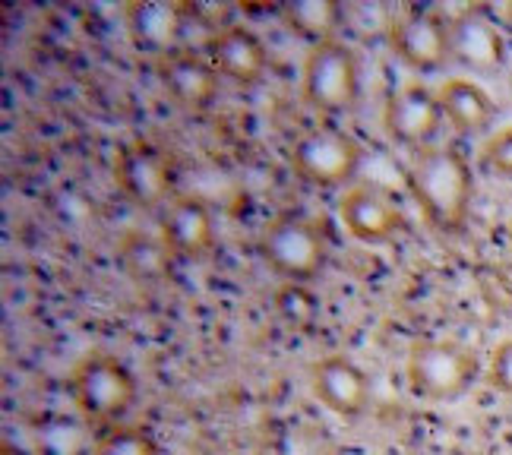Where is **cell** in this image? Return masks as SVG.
<instances>
[{
  "label": "cell",
  "instance_id": "cell-1",
  "mask_svg": "<svg viewBox=\"0 0 512 455\" xmlns=\"http://www.w3.org/2000/svg\"><path fill=\"white\" fill-rule=\"evenodd\" d=\"M424 219L443 234H462L475 203V171L459 146H427L405 171Z\"/></svg>",
  "mask_w": 512,
  "mask_h": 455
},
{
  "label": "cell",
  "instance_id": "cell-2",
  "mask_svg": "<svg viewBox=\"0 0 512 455\" xmlns=\"http://www.w3.org/2000/svg\"><path fill=\"white\" fill-rule=\"evenodd\" d=\"M70 392L80 414L95 427L124 424L130 408L136 405V377L130 367L108 351H89L70 373Z\"/></svg>",
  "mask_w": 512,
  "mask_h": 455
},
{
  "label": "cell",
  "instance_id": "cell-3",
  "mask_svg": "<svg viewBox=\"0 0 512 455\" xmlns=\"http://www.w3.org/2000/svg\"><path fill=\"white\" fill-rule=\"evenodd\" d=\"M481 377L478 354L462 342L424 339L405 358V380L411 392L427 402H456L471 392Z\"/></svg>",
  "mask_w": 512,
  "mask_h": 455
},
{
  "label": "cell",
  "instance_id": "cell-4",
  "mask_svg": "<svg viewBox=\"0 0 512 455\" xmlns=\"http://www.w3.org/2000/svg\"><path fill=\"white\" fill-rule=\"evenodd\" d=\"M263 263L294 285L317 279L326 263V234L320 222L301 212H279L260 231Z\"/></svg>",
  "mask_w": 512,
  "mask_h": 455
},
{
  "label": "cell",
  "instance_id": "cell-5",
  "mask_svg": "<svg viewBox=\"0 0 512 455\" xmlns=\"http://www.w3.org/2000/svg\"><path fill=\"white\" fill-rule=\"evenodd\" d=\"M301 92L323 114H345L361 98L358 54L342 38L310 45L301 67Z\"/></svg>",
  "mask_w": 512,
  "mask_h": 455
},
{
  "label": "cell",
  "instance_id": "cell-6",
  "mask_svg": "<svg viewBox=\"0 0 512 455\" xmlns=\"http://www.w3.org/2000/svg\"><path fill=\"white\" fill-rule=\"evenodd\" d=\"M364 149L339 127H310L291 143L288 162L313 187H345L361 171Z\"/></svg>",
  "mask_w": 512,
  "mask_h": 455
},
{
  "label": "cell",
  "instance_id": "cell-7",
  "mask_svg": "<svg viewBox=\"0 0 512 455\" xmlns=\"http://www.w3.org/2000/svg\"><path fill=\"white\" fill-rule=\"evenodd\" d=\"M389 51L415 73H437L452 57L449 19L430 7H408L392 16Z\"/></svg>",
  "mask_w": 512,
  "mask_h": 455
},
{
  "label": "cell",
  "instance_id": "cell-8",
  "mask_svg": "<svg viewBox=\"0 0 512 455\" xmlns=\"http://www.w3.org/2000/svg\"><path fill=\"white\" fill-rule=\"evenodd\" d=\"M443 105L440 95L430 86L411 79V83L389 92L383 105V130L396 146L408 149H427L443 127Z\"/></svg>",
  "mask_w": 512,
  "mask_h": 455
},
{
  "label": "cell",
  "instance_id": "cell-9",
  "mask_svg": "<svg viewBox=\"0 0 512 455\" xmlns=\"http://www.w3.org/2000/svg\"><path fill=\"white\" fill-rule=\"evenodd\" d=\"M114 181L136 206L143 209H155L162 203L168 206V196L174 190V162L162 146L136 140L117 152Z\"/></svg>",
  "mask_w": 512,
  "mask_h": 455
},
{
  "label": "cell",
  "instance_id": "cell-10",
  "mask_svg": "<svg viewBox=\"0 0 512 455\" xmlns=\"http://www.w3.org/2000/svg\"><path fill=\"white\" fill-rule=\"evenodd\" d=\"M339 219L345 231L361 244H389L405 228L402 206L380 184L348 187L339 200Z\"/></svg>",
  "mask_w": 512,
  "mask_h": 455
},
{
  "label": "cell",
  "instance_id": "cell-11",
  "mask_svg": "<svg viewBox=\"0 0 512 455\" xmlns=\"http://www.w3.org/2000/svg\"><path fill=\"white\" fill-rule=\"evenodd\" d=\"M452 61L471 73H497L506 64V38L490 7H462L449 19Z\"/></svg>",
  "mask_w": 512,
  "mask_h": 455
},
{
  "label": "cell",
  "instance_id": "cell-12",
  "mask_svg": "<svg viewBox=\"0 0 512 455\" xmlns=\"http://www.w3.org/2000/svg\"><path fill=\"white\" fill-rule=\"evenodd\" d=\"M310 392L323 408L339 418H361L370 405V380L367 373L345 354H326L310 367Z\"/></svg>",
  "mask_w": 512,
  "mask_h": 455
},
{
  "label": "cell",
  "instance_id": "cell-13",
  "mask_svg": "<svg viewBox=\"0 0 512 455\" xmlns=\"http://www.w3.org/2000/svg\"><path fill=\"white\" fill-rule=\"evenodd\" d=\"M187 7L174 0H133L124 7V23L136 51L152 54L155 61L181 51V38L187 29Z\"/></svg>",
  "mask_w": 512,
  "mask_h": 455
},
{
  "label": "cell",
  "instance_id": "cell-14",
  "mask_svg": "<svg viewBox=\"0 0 512 455\" xmlns=\"http://www.w3.org/2000/svg\"><path fill=\"white\" fill-rule=\"evenodd\" d=\"M162 241L174 260L196 263L206 260L215 247V219L212 209L200 196H177L162 215Z\"/></svg>",
  "mask_w": 512,
  "mask_h": 455
},
{
  "label": "cell",
  "instance_id": "cell-15",
  "mask_svg": "<svg viewBox=\"0 0 512 455\" xmlns=\"http://www.w3.org/2000/svg\"><path fill=\"white\" fill-rule=\"evenodd\" d=\"M209 61L219 76L238 86H256L269 70V51L263 38L247 26H222L209 35L206 42Z\"/></svg>",
  "mask_w": 512,
  "mask_h": 455
},
{
  "label": "cell",
  "instance_id": "cell-16",
  "mask_svg": "<svg viewBox=\"0 0 512 455\" xmlns=\"http://www.w3.org/2000/svg\"><path fill=\"white\" fill-rule=\"evenodd\" d=\"M159 79L165 92L187 111H206L219 95L222 76L212 67L209 57L193 48H181L159 61Z\"/></svg>",
  "mask_w": 512,
  "mask_h": 455
},
{
  "label": "cell",
  "instance_id": "cell-17",
  "mask_svg": "<svg viewBox=\"0 0 512 455\" xmlns=\"http://www.w3.org/2000/svg\"><path fill=\"white\" fill-rule=\"evenodd\" d=\"M440 105H443V117L452 124V130L462 136H484L490 127H494L497 117V105L490 92L484 86H478L475 79H446V83L437 89Z\"/></svg>",
  "mask_w": 512,
  "mask_h": 455
},
{
  "label": "cell",
  "instance_id": "cell-18",
  "mask_svg": "<svg viewBox=\"0 0 512 455\" xmlns=\"http://www.w3.org/2000/svg\"><path fill=\"white\" fill-rule=\"evenodd\" d=\"M117 260H121L124 272L136 285L152 288L162 285L171 275V250L165 247L162 237H152L146 231H127L117 241Z\"/></svg>",
  "mask_w": 512,
  "mask_h": 455
},
{
  "label": "cell",
  "instance_id": "cell-19",
  "mask_svg": "<svg viewBox=\"0 0 512 455\" xmlns=\"http://www.w3.org/2000/svg\"><path fill=\"white\" fill-rule=\"evenodd\" d=\"M282 23L307 38L310 45H320L336 38V32L345 26V7L336 0H294L282 7Z\"/></svg>",
  "mask_w": 512,
  "mask_h": 455
},
{
  "label": "cell",
  "instance_id": "cell-20",
  "mask_svg": "<svg viewBox=\"0 0 512 455\" xmlns=\"http://www.w3.org/2000/svg\"><path fill=\"white\" fill-rule=\"evenodd\" d=\"M92 455H162V446L152 437L149 427L117 424L98 433Z\"/></svg>",
  "mask_w": 512,
  "mask_h": 455
},
{
  "label": "cell",
  "instance_id": "cell-21",
  "mask_svg": "<svg viewBox=\"0 0 512 455\" xmlns=\"http://www.w3.org/2000/svg\"><path fill=\"white\" fill-rule=\"evenodd\" d=\"M275 310H279V316L288 326L307 329V326H313V320H317L320 301L307 285L288 282V285H282L279 291H275Z\"/></svg>",
  "mask_w": 512,
  "mask_h": 455
},
{
  "label": "cell",
  "instance_id": "cell-22",
  "mask_svg": "<svg viewBox=\"0 0 512 455\" xmlns=\"http://www.w3.org/2000/svg\"><path fill=\"white\" fill-rule=\"evenodd\" d=\"M481 165L484 171L503 177V181H512V127L487 136L481 146Z\"/></svg>",
  "mask_w": 512,
  "mask_h": 455
},
{
  "label": "cell",
  "instance_id": "cell-23",
  "mask_svg": "<svg viewBox=\"0 0 512 455\" xmlns=\"http://www.w3.org/2000/svg\"><path fill=\"white\" fill-rule=\"evenodd\" d=\"M487 383H490V389H497L500 395H509L512 399V339L497 342L494 351H490Z\"/></svg>",
  "mask_w": 512,
  "mask_h": 455
},
{
  "label": "cell",
  "instance_id": "cell-24",
  "mask_svg": "<svg viewBox=\"0 0 512 455\" xmlns=\"http://www.w3.org/2000/svg\"><path fill=\"white\" fill-rule=\"evenodd\" d=\"M506 19H509V23H512V4L506 7Z\"/></svg>",
  "mask_w": 512,
  "mask_h": 455
},
{
  "label": "cell",
  "instance_id": "cell-25",
  "mask_svg": "<svg viewBox=\"0 0 512 455\" xmlns=\"http://www.w3.org/2000/svg\"><path fill=\"white\" fill-rule=\"evenodd\" d=\"M509 241H512V219H509Z\"/></svg>",
  "mask_w": 512,
  "mask_h": 455
}]
</instances>
